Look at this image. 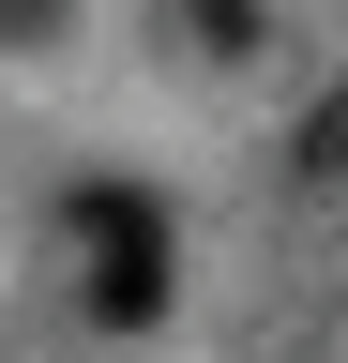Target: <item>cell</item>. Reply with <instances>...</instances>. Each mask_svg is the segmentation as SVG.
<instances>
[{
	"instance_id": "cell-1",
	"label": "cell",
	"mask_w": 348,
	"mask_h": 363,
	"mask_svg": "<svg viewBox=\"0 0 348 363\" xmlns=\"http://www.w3.org/2000/svg\"><path fill=\"white\" fill-rule=\"evenodd\" d=\"M76 257H91L76 288H91L106 333H152V318H167V272H182V257H167V197H137V182H76Z\"/></svg>"
},
{
	"instance_id": "cell-2",
	"label": "cell",
	"mask_w": 348,
	"mask_h": 363,
	"mask_svg": "<svg viewBox=\"0 0 348 363\" xmlns=\"http://www.w3.org/2000/svg\"><path fill=\"white\" fill-rule=\"evenodd\" d=\"M303 182H348V91L303 106Z\"/></svg>"
},
{
	"instance_id": "cell-3",
	"label": "cell",
	"mask_w": 348,
	"mask_h": 363,
	"mask_svg": "<svg viewBox=\"0 0 348 363\" xmlns=\"http://www.w3.org/2000/svg\"><path fill=\"white\" fill-rule=\"evenodd\" d=\"M61 16H76V0H0V45H46Z\"/></svg>"
}]
</instances>
